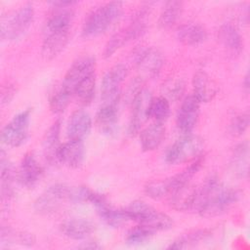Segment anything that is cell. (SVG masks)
I'll use <instances>...</instances> for the list:
<instances>
[{
    "label": "cell",
    "mask_w": 250,
    "mask_h": 250,
    "mask_svg": "<svg viewBox=\"0 0 250 250\" xmlns=\"http://www.w3.org/2000/svg\"><path fill=\"white\" fill-rule=\"evenodd\" d=\"M242 85H243L244 91H245L246 93H248V91H249V86H250V83H249V74H248V72H247V73L245 74V76H244Z\"/></svg>",
    "instance_id": "ab89813d"
},
{
    "label": "cell",
    "mask_w": 250,
    "mask_h": 250,
    "mask_svg": "<svg viewBox=\"0 0 250 250\" xmlns=\"http://www.w3.org/2000/svg\"><path fill=\"white\" fill-rule=\"evenodd\" d=\"M249 163V146L247 142L241 143L233 149L231 166L235 175L239 178H247Z\"/></svg>",
    "instance_id": "4316f807"
},
{
    "label": "cell",
    "mask_w": 250,
    "mask_h": 250,
    "mask_svg": "<svg viewBox=\"0 0 250 250\" xmlns=\"http://www.w3.org/2000/svg\"><path fill=\"white\" fill-rule=\"evenodd\" d=\"M29 120L30 109L23 110L15 115L2 130V142L11 147H18L23 145L28 138Z\"/></svg>",
    "instance_id": "8992f818"
},
{
    "label": "cell",
    "mask_w": 250,
    "mask_h": 250,
    "mask_svg": "<svg viewBox=\"0 0 250 250\" xmlns=\"http://www.w3.org/2000/svg\"><path fill=\"white\" fill-rule=\"evenodd\" d=\"M143 83H144V81H143L142 77H137L135 80H133L131 82V84L129 85L127 92L125 94V100L127 101V103L132 104V103L134 102L136 97L139 95V93L144 89Z\"/></svg>",
    "instance_id": "74e56055"
},
{
    "label": "cell",
    "mask_w": 250,
    "mask_h": 250,
    "mask_svg": "<svg viewBox=\"0 0 250 250\" xmlns=\"http://www.w3.org/2000/svg\"><path fill=\"white\" fill-rule=\"evenodd\" d=\"M73 96L62 89L61 86L57 89L50 98V108L54 113H61L62 112L68 105L71 98Z\"/></svg>",
    "instance_id": "836d02e7"
},
{
    "label": "cell",
    "mask_w": 250,
    "mask_h": 250,
    "mask_svg": "<svg viewBox=\"0 0 250 250\" xmlns=\"http://www.w3.org/2000/svg\"><path fill=\"white\" fill-rule=\"evenodd\" d=\"M193 96L199 103L211 102L218 94L220 87L218 83L205 71L197 70L192 76Z\"/></svg>",
    "instance_id": "4fadbf2b"
},
{
    "label": "cell",
    "mask_w": 250,
    "mask_h": 250,
    "mask_svg": "<svg viewBox=\"0 0 250 250\" xmlns=\"http://www.w3.org/2000/svg\"><path fill=\"white\" fill-rule=\"evenodd\" d=\"M72 188L64 184H56L49 187L34 202V209L42 215L56 212L64 200H70Z\"/></svg>",
    "instance_id": "52a82bcc"
},
{
    "label": "cell",
    "mask_w": 250,
    "mask_h": 250,
    "mask_svg": "<svg viewBox=\"0 0 250 250\" xmlns=\"http://www.w3.org/2000/svg\"><path fill=\"white\" fill-rule=\"evenodd\" d=\"M118 104H102L97 116V125L106 133H110L115 128L117 122Z\"/></svg>",
    "instance_id": "484cf974"
},
{
    "label": "cell",
    "mask_w": 250,
    "mask_h": 250,
    "mask_svg": "<svg viewBox=\"0 0 250 250\" xmlns=\"http://www.w3.org/2000/svg\"><path fill=\"white\" fill-rule=\"evenodd\" d=\"M72 20L73 11L71 8H55L45 23L44 33L58 30H69Z\"/></svg>",
    "instance_id": "603a6c76"
},
{
    "label": "cell",
    "mask_w": 250,
    "mask_h": 250,
    "mask_svg": "<svg viewBox=\"0 0 250 250\" xmlns=\"http://www.w3.org/2000/svg\"><path fill=\"white\" fill-rule=\"evenodd\" d=\"M197 188L190 187L189 184L177 189L169 197V203L178 211H193L196 198Z\"/></svg>",
    "instance_id": "44dd1931"
},
{
    "label": "cell",
    "mask_w": 250,
    "mask_h": 250,
    "mask_svg": "<svg viewBox=\"0 0 250 250\" xmlns=\"http://www.w3.org/2000/svg\"><path fill=\"white\" fill-rule=\"evenodd\" d=\"M177 37L184 45L196 46L203 43L207 39V31L199 23L188 22L181 25L178 28Z\"/></svg>",
    "instance_id": "ffe728a7"
},
{
    "label": "cell",
    "mask_w": 250,
    "mask_h": 250,
    "mask_svg": "<svg viewBox=\"0 0 250 250\" xmlns=\"http://www.w3.org/2000/svg\"><path fill=\"white\" fill-rule=\"evenodd\" d=\"M95 230V225L84 218H70L61 225V231L68 238L79 240L88 237Z\"/></svg>",
    "instance_id": "ac0fdd59"
},
{
    "label": "cell",
    "mask_w": 250,
    "mask_h": 250,
    "mask_svg": "<svg viewBox=\"0 0 250 250\" xmlns=\"http://www.w3.org/2000/svg\"><path fill=\"white\" fill-rule=\"evenodd\" d=\"M218 38L222 45L231 54L238 55L243 50V38L237 28L231 23H224L218 31Z\"/></svg>",
    "instance_id": "d6986e66"
},
{
    "label": "cell",
    "mask_w": 250,
    "mask_h": 250,
    "mask_svg": "<svg viewBox=\"0 0 250 250\" xmlns=\"http://www.w3.org/2000/svg\"><path fill=\"white\" fill-rule=\"evenodd\" d=\"M144 16V12L140 13L139 16L128 26L120 29L110 37L104 50V58H110L117 50L122 48V46H124L126 43L143 35V33L146 30Z\"/></svg>",
    "instance_id": "ba28073f"
},
{
    "label": "cell",
    "mask_w": 250,
    "mask_h": 250,
    "mask_svg": "<svg viewBox=\"0 0 250 250\" xmlns=\"http://www.w3.org/2000/svg\"><path fill=\"white\" fill-rule=\"evenodd\" d=\"M203 147L204 142L200 137L187 134L169 147L165 159L169 164L173 165L193 161L201 156Z\"/></svg>",
    "instance_id": "277c9868"
},
{
    "label": "cell",
    "mask_w": 250,
    "mask_h": 250,
    "mask_svg": "<svg viewBox=\"0 0 250 250\" xmlns=\"http://www.w3.org/2000/svg\"><path fill=\"white\" fill-rule=\"evenodd\" d=\"M96 88V75L95 72L89 74L83 78L74 90V97L83 105H88L91 104L95 97Z\"/></svg>",
    "instance_id": "83f0119b"
},
{
    "label": "cell",
    "mask_w": 250,
    "mask_h": 250,
    "mask_svg": "<svg viewBox=\"0 0 250 250\" xmlns=\"http://www.w3.org/2000/svg\"><path fill=\"white\" fill-rule=\"evenodd\" d=\"M154 233L155 232H153L149 229L142 225H138L128 232L126 240L129 244L137 245L147 241Z\"/></svg>",
    "instance_id": "d590c367"
},
{
    "label": "cell",
    "mask_w": 250,
    "mask_h": 250,
    "mask_svg": "<svg viewBox=\"0 0 250 250\" xmlns=\"http://www.w3.org/2000/svg\"><path fill=\"white\" fill-rule=\"evenodd\" d=\"M165 137V127L163 123L154 122L145 128L140 135L141 146L145 151H152L156 149Z\"/></svg>",
    "instance_id": "7402d4cb"
},
{
    "label": "cell",
    "mask_w": 250,
    "mask_h": 250,
    "mask_svg": "<svg viewBox=\"0 0 250 250\" xmlns=\"http://www.w3.org/2000/svg\"><path fill=\"white\" fill-rule=\"evenodd\" d=\"M210 235V232L207 229H197L191 232H188L169 245V249H186L192 247L205 240Z\"/></svg>",
    "instance_id": "4dcf8cb0"
},
{
    "label": "cell",
    "mask_w": 250,
    "mask_h": 250,
    "mask_svg": "<svg viewBox=\"0 0 250 250\" xmlns=\"http://www.w3.org/2000/svg\"><path fill=\"white\" fill-rule=\"evenodd\" d=\"M14 94H15V88L13 87V85L4 86L2 88V93H1V103H2V104H8L12 100Z\"/></svg>",
    "instance_id": "f35d334b"
},
{
    "label": "cell",
    "mask_w": 250,
    "mask_h": 250,
    "mask_svg": "<svg viewBox=\"0 0 250 250\" xmlns=\"http://www.w3.org/2000/svg\"><path fill=\"white\" fill-rule=\"evenodd\" d=\"M96 61L93 57H81L77 59L65 73L61 87L74 96V90L79 82L95 72Z\"/></svg>",
    "instance_id": "9c48e42d"
},
{
    "label": "cell",
    "mask_w": 250,
    "mask_h": 250,
    "mask_svg": "<svg viewBox=\"0 0 250 250\" xmlns=\"http://www.w3.org/2000/svg\"><path fill=\"white\" fill-rule=\"evenodd\" d=\"M240 197L237 189L224 186L217 178L211 177L197 188L194 210L205 218L227 212Z\"/></svg>",
    "instance_id": "6da1fadb"
},
{
    "label": "cell",
    "mask_w": 250,
    "mask_h": 250,
    "mask_svg": "<svg viewBox=\"0 0 250 250\" xmlns=\"http://www.w3.org/2000/svg\"><path fill=\"white\" fill-rule=\"evenodd\" d=\"M170 115V102L163 96L152 98L148 107V118L163 123Z\"/></svg>",
    "instance_id": "f546056e"
},
{
    "label": "cell",
    "mask_w": 250,
    "mask_h": 250,
    "mask_svg": "<svg viewBox=\"0 0 250 250\" xmlns=\"http://www.w3.org/2000/svg\"><path fill=\"white\" fill-rule=\"evenodd\" d=\"M122 14V3L108 2L93 10L84 21L82 34L84 37H95L105 32Z\"/></svg>",
    "instance_id": "7a4b0ae2"
},
{
    "label": "cell",
    "mask_w": 250,
    "mask_h": 250,
    "mask_svg": "<svg viewBox=\"0 0 250 250\" xmlns=\"http://www.w3.org/2000/svg\"><path fill=\"white\" fill-rule=\"evenodd\" d=\"M85 157V146L82 140H68L66 143L61 145L57 159L58 162L69 167H79Z\"/></svg>",
    "instance_id": "5bb4252c"
},
{
    "label": "cell",
    "mask_w": 250,
    "mask_h": 250,
    "mask_svg": "<svg viewBox=\"0 0 250 250\" xmlns=\"http://www.w3.org/2000/svg\"><path fill=\"white\" fill-rule=\"evenodd\" d=\"M199 101L193 96H188L182 103L177 114V126L180 131L188 134L195 127L199 115Z\"/></svg>",
    "instance_id": "7c38bea8"
},
{
    "label": "cell",
    "mask_w": 250,
    "mask_h": 250,
    "mask_svg": "<svg viewBox=\"0 0 250 250\" xmlns=\"http://www.w3.org/2000/svg\"><path fill=\"white\" fill-rule=\"evenodd\" d=\"M183 10V3L180 1H168L165 3L159 19L158 25L161 28H170L179 20Z\"/></svg>",
    "instance_id": "f1b7e54d"
},
{
    "label": "cell",
    "mask_w": 250,
    "mask_h": 250,
    "mask_svg": "<svg viewBox=\"0 0 250 250\" xmlns=\"http://www.w3.org/2000/svg\"><path fill=\"white\" fill-rule=\"evenodd\" d=\"M128 75V68L123 63L110 67L104 74L101 86L102 104H118L120 85Z\"/></svg>",
    "instance_id": "5b68a950"
},
{
    "label": "cell",
    "mask_w": 250,
    "mask_h": 250,
    "mask_svg": "<svg viewBox=\"0 0 250 250\" xmlns=\"http://www.w3.org/2000/svg\"><path fill=\"white\" fill-rule=\"evenodd\" d=\"M60 133H61V121L57 120L46 132L43 140L44 155L46 159L51 163L58 162L57 154L61 146Z\"/></svg>",
    "instance_id": "cb8c5ba5"
},
{
    "label": "cell",
    "mask_w": 250,
    "mask_h": 250,
    "mask_svg": "<svg viewBox=\"0 0 250 250\" xmlns=\"http://www.w3.org/2000/svg\"><path fill=\"white\" fill-rule=\"evenodd\" d=\"M135 62L139 71L147 77H154L164 64L162 54L153 48H140L135 53Z\"/></svg>",
    "instance_id": "30bf717a"
},
{
    "label": "cell",
    "mask_w": 250,
    "mask_h": 250,
    "mask_svg": "<svg viewBox=\"0 0 250 250\" xmlns=\"http://www.w3.org/2000/svg\"><path fill=\"white\" fill-rule=\"evenodd\" d=\"M92 127V119L88 112L82 109L75 110L67 123L66 135L68 140H83Z\"/></svg>",
    "instance_id": "e0dca14e"
},
{
    "label": "cell",
    "mask_w": 250,
    "mask_h": 250,
    "mask_svg": "<svg viewBox=\"0 0 250 250\" xmlns=\"http://www.w3.org/2000/svg\"><path fill=\"white\" fill-rule=\"evenodd\" d=\"M100 217L109 226L117 228L130 221L125 209H113L106 205L98 210Z\"/></svg>",
    "instance_id": "1f68e13d"
},
{
    "label": "cell",
    "mask_w": 250,
    "mask_h": 250,
    "mask_svg": "<svg viewBox=\"0 0 250 250\" xmlns=\"http://www.w3.org/2000/svg\"><path fill=\"white\" fill-rule=\"evenodd\" d=\"M185 91V83L182 79H170L162 85L163 97L168 101L179 100Z\"/></svg>",
    "instance_id": "e575fe53"
},
{
    "label": "cell",
    "mask_w": 250,
    "mask_h": 250,
    "mask_svg": "<svg viewBox=\"0 0 250 250\" xmlns=\"http://www.w3.org/2000/svg\"><path fill=\"white\" fill-rule=\"evenodd\" d=\"M249 126L248 111L241 112L233 116L229 124V131L233 136H241L245 133Z\"/></svg>",
    "instance_id": "8d00e7d4"
},
{
    "label": "cell",
    "mask_w": 250,
    "mask_h": 250,
    "mask_svg": "<svg viewBox=\"0 0 250 250\" xmlns=\"http://www.w3.org/2000/svg\"><path fill=\"white\" fill-rule=\"evenodd\" d=\"M33 18L34 9L30 3L3 16L1 20L2 40H15L22 36L31 25Z\"/></svg>",
    "instance_id": "3957f363"
},
{
    "label": "cell",
    "mask_w": 250,
    "mask_h": 250,
    "mask_svg": "<svg viewBox=\"0 0 250 250\" xmlns=\"http://www.w3.org/2000/svg\"><path fill=\"white\" fill-rule=\"evenodd\" d=\"M151 99L150 92L143 89L132 103L133 110L128 127V133L131 136H135L148 119V107Z\"/></svg>",
    "instance_id": "8fae6325"
},
{
    "label": "cell",
    "mask_w": 250,
    "mask_h": 250,
    "mask_svg": "<svg viewBox=\"0 0 250 250\" xmlns=\"http://www.w3.org/2000/svg\"><path fill=\"white\" fill-rule=\"evenodd\" d=\"M43 175V168L36 160L32 152H27L20 165L18 171V179L21 186L32 188L41 179Z\"/></svg>",
    "instance_id": "9a60e30c"
},
{
    "label": "cell",
    "mask_w": 250,
    "mask_h": 250,
    "mask_svg": "<svg viewBox=\"0 0 250 250\" xmlns=\"http://www.w3.org/2000/svg\"><path fill=\"white\" fill-rule=\"evenodd\" d=\"M20 243L22 245H32L34 243V237L32 234L25 231H15L10 228L3 227L1 229V242L4 243Z\"/></svg>",
    "instance_id": "d6a6232c"
},
{
    "label": "cell",
    "mask_w": 250,
    "mask_h": 250,
    "mask_svg": "<svg viewBox=\"0 0 250 250\" xmlns=\"http://www.w3.org/2000/svg\"><path fill=\"white\" fill-rule=\"evenodd\" d=\"M69 38V30H58L45 33L41 54L45 60H53L65 48Z\"/></svg>",
    "instance_id": "2e32d148"
},
{
    "label": "cell",
    "mask_w": 250,
    "mask_h": 250,
    "mask_svg": "<svg viewBox=\"0 0 250 250\" xmlns=\"http://www.w3.org/2000/svg\"><path fill=\"white\" fill-rule=\"evenodd\" d=\"M1 195L3 204L8 203L14 195L13 183L15 179V169L8 158L5 157L4 151H1Z\"/></svg>",
    "instance_id": "d4e9b609"
}]
</instances>
